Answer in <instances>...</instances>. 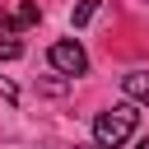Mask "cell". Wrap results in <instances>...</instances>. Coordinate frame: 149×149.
Here are the masks:
<instances>
[{"label": "cell", "instance_id": "6", "mask_svg": "<svg viewBox=\"0 0 149 149\" xmlns=\"http://www.w3.org/2000/svg\"><path fill=\"white\" fill-rule=\"evenodd\" d=\"M93 14H98V0H79V5H74V14H70V23H74V28H84Z\"/></svg>", "mask_w": 149, "mask_h": 149}, {"label": "cell", "instance_id": "8", "mask_svg": "<svg viewBox=\"0 0 149 149\" xmlns=\"http://www.w3.org/2000/svg\"><path fill=\"white\" fill-rule=\"evenodd\" d=\"M135 149H149V140H140V144H135Z\"/></svg>", "mask_w": 149, "mask_h": 149}, {"label": "cell", "instance_id": "9", "mask_svg": "<svg viewBox=\"0 0 149 149\" xmlns=\"http://www.w3.org/2000/svg\"><path fill=\"white\" fill-rule=\"evenodd\" d=\"M79 149H98V144H79Z\"/></svg>", "mask_w": 149, "mask_h": 149}, {"label": "cell", "instance_id": "7", "mask_svg": "<svg viewBox=\"0 0 149 149\" xmlns=\"http://www.w3.org/2000/svg\"><path fill=\"white\" fill-rule=\"evenodd\" d=\"M0 98H9V102H14V98H19V88H14V84H9V79H5V74H0Z\"/></svg>", "mask_w": 149, "mask_h": 149}, {"label": "cell", "instance_id": "3", "mask_svg": "<svg viewBox=\"0 0 149 149\" xmlns=\"http://www.w3.org/2000/svg\"><path fill=\"white\" fill-rule=\"evenodd\" d=\"M42 19V9H37V0H23V5H14L9 9V19H5V28L14 33V28H28V23H37Z\"/></svg>", "mask_w": 149, "mask_h": 149}, {"label": "cell", "instance_id": "2", "mask_svg": "<svg viewBox=\"0 0 149 149\" xmlns=\"http://www.w3.org/2000/svg\"><path fill=\"white\" fill-rule=\"evenodd\" d=\"M47 61H51V70H61V74H84V70H88V56H84V47H79L74 37H61V42H51Z\"/></svg>", "mask_w": 149, "mask_h": 149}, {"label": "cell", "instance_id": "5", "mask_svg": "<svg viewBox=\"0 0 149 149\" xmlns=\"http://www.w3.org/2000/svg\"><path fill=\"white\" fill-rule=\"evenodd\" d=\"M19 56H23V42L5 28V33H0V61H19Z\"/></svg>", "mask_w": 149, "mask_h": 149}, {"label": "cell", "instance_id": "4", "mask_svg": "<svg viewBox=\"0 0 149 149\" xmlns=\"http://www.w3.org/2000/svg\"><path fill=\"white\" fill-rule=\"evenodd\" d=\"M121 84H126V93H130L135 102H149V70H135V74H126Z\"/></svg>", "mask_w": 149, "mask_h": 149}, {"label": "cell", "instance_id": "1", "mask_svg": "<svg viewBox=\"0 0 149 149\" xmlns=\"http://www.w3.org/2000/svg\"><path fill=\"white\" fill-rule=\"evenodd\" d=\"M135 126H140V107H135V102H116V107L98 112V121H93V144H98V149H121V144L135 135Z\"/></svg>", "mask_w": 149, "mask_h": 149}]
</instances>
